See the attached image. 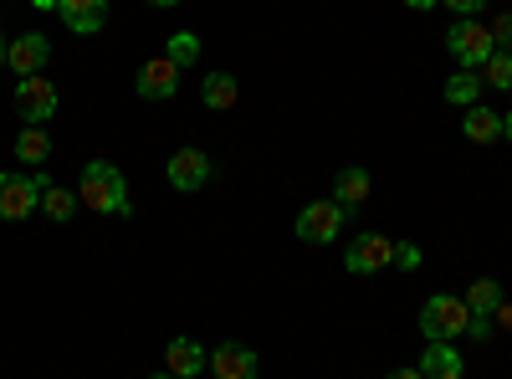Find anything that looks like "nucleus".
Returning a JSON list of instances; mask_svg holds the SVG:
<instances>
[{
  "label": "nucleus",
  "mask_w": 512,
  "mask_h": 379,
  "mask_svg": "<svg viewBox=\"0 0 512 379\" xmlns=\"http://www.w3.org/2000/svg\"><path fill=\"white\" fill-rule=\"evenodd\" d=\"M77 200H82V205H93L98 216H134V200H128V180H123L118 164H108V159H88V164H82Z\"/></svg>",
  "instance_id": "f257e3e1"
},
{
  "label": "nucleus",
  "mask_w": 512,
  "mask_h": 379,
  "mask_svg": "<svg viewBox=\"0 0 512 379\" xmlns=\"http://www.w3.org/2000/svg\"><path fill=\"white\" fill-rule=\"evenodd\" d=\"M466 323H472V308H466V298H451V292H436V298H425V308H420L425 344H451V339H461Z\"/></svg>",
  "instance_id": "f03ea898"
},
{
  "label": "nucleus",
  "mask_w": 512,
  "mask_h": 379,
  "mask_svg": "<svg viewBox=\"0 0 512 379\" xmlns=\"http://www.w3.org/2000/svg\"><path fill=\"white\" fill-rule=\"evenodd\" d=\"M446 47L451 57L472 72V67H487V57L497 52V41H492V26H477L472 16H456V26L446 31Z\"/></svg>",
  "instance_id": "7ed1b4c3"
},
{
  "label": "nucleus",
  "mask_w": 512,
  "mask_h": 379,
  "mask_svg": "<svg viewBox=\"0 0 512 379\" xmlns=\"http://www.w3.org/2000/svg\"><path fill=\"white\" fill-rule=\"evenodd\" d=\"M344 221H349V210L338 205V200H313V205H303V216H297V241L328 246V241H338Z\"/></svg>",
  "instance_id": "20e7f679"
},
{
  "label": "nucleus",
  "mask_w": 512,
  "mask_h": 379,
  "mask_svg": "<svg viewBox=\"0 0 512 379\" xmlns=\"http://www.w3.org/2000/svg\"><path fill=\"white\" fill-rule=\"evenodd\" d=\"M47 185V175H0V221H26Z\"/></svg>",
  "instance_id": "39448f33"
},
{
  "label": "nucleus",
  "mask_w": 512,
  "mask_h": 379,
  "mask_svg": "<svg viewBox=\"0 0 512 379\" xmlns=\"http://www.w3.org/2000/svg\"><path fill=\"white\" fill-rule=\"evenodd\" d=\"M57 88H52V82L47 77H21L16 82V113H21V123H26V129H41V123H47L52 113H57Z\"/></svg>",
  "instance_id": "423d86ee"
},
{
  "label": "nucleus",
  "mask_w": 512,
  "mask_h": 379,
  "mask_svg": "<svg viewBox=\"0 0 512 379\" xmlns=\"http://www.w3.org/2000/svg\"><path fill=\"white\" fill-rule=\"evenodd\" d=\"M390 262H395V241H390V236H379V231L354 236L349 251H344V267H349L354 277H374V272H384Z\"/></svg>",
  "instance_id": "0eeeda50"
},
{
  "label": "nucleus",
  "mask_w": 512,
  "mask_h": 379,
  "mask_svg": "<svg viewBox=\"0 0 512 379\" xmlns=\"http://www.w3.org/2000/svg\"><path fill=\"white\" fill-rule=\"evenodd\" d=\"M164 175H169V185H175L180 195H195V190L210 185V154L205 149H175L169 164H164Z\"/></svg>",
  "instance_id": "6e6552de"
},
{
  "label": "nucleus",
  "mask_w": 512,
  "mask_h": 379,
  "mask_svg": "<svg viewBox=\"0 0 512 379\" xmlns=\"http://www.w3.org/2000/svg\"><path fill=\"white\" fill-rule=\"evenodd\" d=\"M134 93H139V98H149V103H169V98L180 93V67L169 62V57L144 62V67H139V77H134Z\"/></svg>",
  "instance_id": "1a4fd4ad"
},
{
  "label": "nucleus",
  "mask_w": 512,
  "mask_h": 379,
  "mask_svg": "<svg viewBox=\"0 0 512 379\" xmlns=\"http://www.w3.org/2000/svg\"><path fill=\"white\" fill-rule=\"evenodd\" d=\"M47 62H52V41L41 36V31H26V36H16V41H11V57H6V67H11L16 77H36Z\"/></svg>",
  "instance_id": "9d476101"
},
{
  "label": "nucleus",
  "mask_w": 512,
  "mask_h": 379,
  "mask_svg": "<svg viewBox=\"0 0 512 379\" xmlns=\"http://www.w3.org/2000/svg\"><path fill=\"white\" fill-rule=\"evenodd\" d=\"M62 11V26L77 31V36H98L103 21H108V0H57Z\"/></svg>",
  "instance_id": "9b49d317"
},
{
  "label": "nucleus",
  "mask_w": 512,
  "mask_h": 379,
  "mask_svg": "<svg viewBox=\"0 0 512 379\" xmlns=\"http://www.w3.org/2000/svg\"><path fill=\"white\" fill-rule=\"evenodd\" d=\"M164 364H169V374H175V379H195V374H205V369H210V354H205L195 339H169Z\"/></svg>",
  "instance_id": "f8f14e48"
},
{
  "label": "nucleus",
  "mask_w": 512,
  "mask_h": 379,
  "mask_svg": "<svg viewBox=\"0 0 512 379\" xmlns=\"http://www.w3.org/2000/svg\"><path fill=\"white\" fill-rule=\"evenodd\" d=\"M210 369H216V379H256V354L246 344H221L210 354Z\"/></svg>",
  "instance_id": "ddd939ff"
},
{
  "label": "nucleus",
  "mask_w": 512,
  "mask_h": 379,
  "mask_svg": "<svg viewBox=\"0 0 512 379\" xmlns=\"http://www.w3.org/2000/svg\"><path fill=\"white\" fill-rule=\"evenodd\" d=\"M461 369H466V359L451 344H431V349L420 354V374L425 379H461Z\"/></svg>",
  "instance_id": "4468645a"
},
{
  "label": "nucleus",
  "mask_w": 512,
  "mask_h": 379,
  "mask_svg": "<svg viewBox=\"0 0 512 379\" xmlns=\"http://www.w3.org/2000/svg\"><path fill=\"white\" fill-rule=\"evenodd\" d=\"M236 98H241V82H236L231 72H210V77L200 82V103H205V108H216V113L236 108Z\"/></svg>",
  "instance_id": "2eb2a0df"
},
{
  "label": "nucleus",
  "mask_w": 512,
  "mask_h": 379,
  "mask_svg": "<svg viewBox=\"0 0 512 379\" xmlns=\"http://www.w3.org/2000/svg\"><path fill=\"white\" fill-rule=\"evenodd\" d=\"M461 134L472 139V144H497V139H502V113H497V108H466Z\"/></svg>",
  "instance_id": "dca6fc26"
},
{
  "label": "nucleus",
  "mask_w": 512,
  "mask_h": 379,
  "mask_svg": "<svg viewBox=\"0 0 512 379\" xmlns=\"http://www.w3.org/2000/svg\"><path fill=\"white\" fill-rule=\"evenodd\" d=\"M333 200L344 205V210L364 205V200H369V170H359V164H349V170H338V180H333Z\"/></svg>",
  "instance_id": "f3484780"
},
{
  "label": "nucleus",
  "mask_w": 512,
  "mask_h": 379,
  "mask_svg": "<svg viewBox=\"0 0 512 379\" xmlns=\"http://www.w3.org/2000/svg\"><path fill=\"white\" fill-rule=\"evenodd\" d=\"M477 98H482V72H456L451 82H446V103H456V108H477Z\"/></svg>",
  "instance_id": "a211bd4d"
},
{
  "label": "nucleus",
  "mask_w": 512,
  "mask_h": 379,
  "mask_svg": "<svg viewBox=\"0 0 512 379\" xmlns=\"http://www.w3.org/2000/svg\"><path fill=\"white\" fill-rule=\"evenodd\" d=\"M466 308H472V313H487V318H492V313L502 308V287H497L492 277H477L472 287H466Z\"/></svg>",
  "instance_id": "6ab92c4d"
},
{
  "label": "nucleus",
  "mask_w": 512,
  "mask_h": 379,
  "mask_svg": "<svg viewBox=\"0 0 512 379\" xmlns=\"http://www.w3.org/2000/svg\"><path fill=\"white\" fill-rule=\"evenodd\" d=\"M77 205H82V200H77L72 190H62V185H47V190H41V210H47L52 221H72Z\"/></svg>",
  "instance_id": "aec40b11"
},
{
  "label": "nucleus",
  "mask_w": 512,
  "mask_h": 379,
  "mask_svg": "<svg viewBox=\"0 0 512 379\" xmlns=\"http://www.w3.org/2000/svg\"><path fill=\"white\" fill-rule=\"evenodd\" d=\"M16 154H21V164H47V159H52V139L41 134V129H21Z\"/></svg>",
  "instance_id": "412c9836"
},
{
  "label": "nucleus",
  "mask_w": 512,
  "mask_h": 379,
  "mask_svg": "<svg viewBox=\"0 0 512 379\" xmlns=\"http://www.w3.org/2000/svg\"><path fill=\"white\" fill-rule=\"evenodd\" d=\"M482 88L512 93V52H492V57H487V67H482Z\"/></svg>",
  "instance_id": "4be33fe9"
},
{
  "label": "nucleus",
  "mask_w": 512,
  "mask_h": 379,
  "mask_svg": "<svg viewBox=\"0 0 512 379\" xmlns=\"http://www.w3.org/2000/svg\"><path fill=\"white\" fill-rule=\"evenodd\" d=\"M164 57L175 62V67H190V62L200 57V36H190V31H175V36H169V47H164Z\"/></svg>",
  "instance_id": "5701e85b"
},
{
  "label": "nucleus",
  "mask_w": 512,
  "mask_h": 379,
  "mask_svg": "<svg viewBox=\"0 0 512 379\" xmlns=\"http://www.w3.org/2000/svg\"><path fill=\"white\" fill-rule=\"evenodd\" d=\"M492 41H497V52H512V11L502 21H492Z\"/></svg>",
  "instance_id": "b1692460"
},
{
  "label": "nucleus",
  "mask_w": 512,
  "mask_h": 379,
  "mask_svg": "<svg viewBox=\"0 0 512 379\" xmlns=\"http://www.w3.org/2000/svg\"><path fill=\"white\" fill-rule=\"evenodd\" d=\"M441 6H446L451 16H477V11L487 6V0H441Z\"/></svg>",
  "instance_id": "393cba45"
},
{
  "label": "nucleus",
  "mask_w": 512,
  "mask_h": 379,
  "mask_svg": "<svg viewBox=\"0 0 512 379\" xmlns=\"http://www.w3.org/2000/svg\"><path fill=\"white\" fill-rule=\"evenodd\" d=\"M395 262H400V267H420V246H415V241H400V246H395Z\"/></svg>",
  "instance_id": "a878e982"
},
{
  "label": "nucleus",
  "mask_w": 512,
  "mask_h": 379,
  "mask_svg": "<svg viewBox=\"0 0 512 379\" xmlns=\"http://www.w3.org/2000/svg\"><path fill=\"white\" fill-rule=\"evenodd\" d=\"M466 333H472V339H492V318H487V313H472V323H466Z\"/></svg>",
  "instance_id": "bb28decb"
},
{
  "label": "nucleus",
  "mask_w": 512,
  "mask_h": 379,
  "mask_svg": "<svg viewBox=\"0 0 512 379\" xmlns=\"http://www.w3.org/2000/svg\"><path fill=\"white\" fill-rule=\"evenodd\" d=\"M384 379H425V374H420V369H390Z\"/></svg>",
  "instance_id": "cd10ccee"
},
{
  "label": "nucleus",
  "mask_w": 512,
  "mask_h": 379,
  "mask_svg": "<svg viewBox=\"0 0 512 379\" xmlns=\"http://www.w3.org/2000/svg\"><path fill=\"white\" fill-rule=\"evenodd\" d=\"M410 11H431V6H441V0H405Z\"/></svg>",
  "instance_id": "c85d7f7f"
},
{
  "label": "nucleus",
  "mask_w": 512,
  "mask_h": 379,
  "mask_svg": "<svg viewBox=\"0 0 512 379\" xmlns=\"http://www.w3.org/2000/svg\"><path fill=\"white\" fill-rule=\"evenodd\" d=\"M6 57H11V41H6V36H0V67H6Z\"/></svg>",
  "instance_id": "c756f323"
},
{
  "label": "nucleus",
  "mask_w": 512,
  "mask_h": 379,
  "mask_svg": "<svg viewBox=\"0 0 512 379\" xmlns=\"http://www.w3.org/2000/svg\"><path fill=\"white\" fill-rule=\"evenodd\" d=\"M502 139H507V144H512V113H507V118H502Z\"/></svg>",
  "instance_id": "7c9ffc66"
},
{
  "label": "nucleus",
  "mask_w": 512,
  "mask_h": 379,
  "mask_svg": "<svg viewBox=\"0 0 512 379\" xmlns=\"http://www.w3.org/2000/svg\"><path fill=\"white\" fill-rule=\"evenodd\" d=\"M31 6H36V11H52V6H57V0H31Z\"/></svg>",
  "instance_id": "2f4dec72"
},
{
  "label": "nucleus",
  "mask_w": 512,
  "mask_h": 379,
  "mask_svg": "<svg viewBox=\"0 0 512 379\" xmlns=\"http://www.w3.org/2000/svg\"><path fill=\"white\" fill-rule=\"evenodd\" d=\"M149 6H180V0H149Z\"/></svg>",
  "instance_id": "473e14b6"
},
{
  "label": "nucleus",
  "mask_w": 512,
  "mask_h": 379,
  "mask_svg": "<svg viewBox=\"0 0 512 379\" xmlns=\"http://www.w3.org/2000/svg\"><path fill=\"white\" fill-rule=\"evenodd\" d=\"M154 379H175V374H169V369H164V374H154Z\"/></svg>",
  "instance_id": "72a5a7b5"
}]
</instances>
